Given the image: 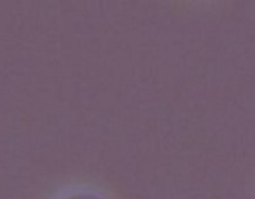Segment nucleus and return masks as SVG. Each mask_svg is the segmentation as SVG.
<instances>
[{
	"label": "nucleus",
	"mask_w": 255,
	"mask_h": 199,
	"mask_svg": "<svg viewBox=\"0 0 255 199\" xmlns=\"http://www.w3.org/2000/svg\"><path fill=\"white\" fill-rule=\"evenodd\" d=\"M65 199H100V198H96V196H93V194H72Z\"/></svg>",
	"instance_id": "f257e3e1"
}]
</instances>
